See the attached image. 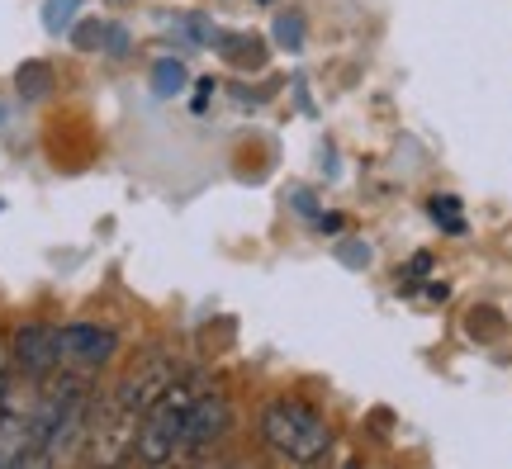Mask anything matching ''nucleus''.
<instances>
[{"instance_id": "nucleus-1", "label": "nucleus", "mask_w": 512, "mask_h": 469, "mask_svg": "<svg viewBox=\"0 0 512 469\" xmlns=\"http://www.w3.org/2000/svg\"><path fill=\"white\" fill-rule=\"evenodd\" d=\"M200 394V379L176 375L162 389V398L138 417V432H133V460L138 465H171L181 455V432H185V413Z\"/></svg>"}, {"instance_id": "nucleus-2", "label": "nucleus", "mask_w": 512, "mask_h": 469, "mask_svg": "<svg viewBox=\"0 0 512 469\" xmlns=\"http://www.w3.org/2000/svg\"><path fill=\"white\" fill-rule=\"evenodd\" d=\"M261 436H266L271 451H280L285 460H299V465L323 460L332 446L323 413H313L309 403H294V398H271L261 408Z\"/></svg>"}, {"instance_id": "nucleus-3", "label": "nucleus", "mask_w": 512, "mask_h": 469, "mask_svg": "<svg viewBox=\"0 0 512 469\" xmlns=\"http://www.w3.org/2000/svg\"><path fill=\"white\" fill-rule=\"evenodd\" d=\"M34 408H38V384L15 375L0 403V469L34 465Z\"/></svg>"}, {"instance_id": "nucleus-4", "label": "nucleus", "mask_w": 512, "mask_h": 469, "mask_svg": "<svg viewBox=\"0 0 512 469\" xmlns=\"http://www.w3.org/2000/svg\"><path fill=\"white\" fill-rule=\"evenodd\" d=\"M228 432H233V408H228V398L214 394V389H200V394H195V403H190V413H185L181 455L214 451Z\"/></svg>"}, {"instance_id": "nucleus-5", "label": "nucleus", "mask_w": 512, "mask_h": 469, "mask_svg": "<svg viewBox=\"0 0 512 469\" xmlns=\"http://www.w3.org/2000/svg\"><path fill=\"white\" fill-rule=\"evenodd\" d=\"M10 365H15V375L43 384L62 365V332L48 323H24L10 342Z\"/></svg>"}, {"instance_id": "nucleus-6", "label": "nucleus", "mask_w": 512, "mask_h": 469, "mask_svg": "<svg viewBox=\"0 0 512 469\" xmlns=\"http://www.w3.org/2000/svg\"><path fill=\"white\" fill-rule=\"evenodd\" d=\"M62 332V365H76V370H100L119 351V337L110 327H95V323H72V327H57Z\"/></svg>"}, {"instance_id": "nucleus-7", "label": "nucleus", "mask_w": 512, "mask_h": 469, "mask_svg": "<svg viewBox=\"0 0 512 469\" xmlns=\"http://www.w3.org/2000/svg\"><path fill=\"white\" fill-rule=\"evenodd\" d=\"M176 379V370H171V361H162V356H152V361H143L133 375L119 384V394H114V403L124 408V413L133 417H143L157 398H162V389Z\"/></svg>"}, {"instance_id": "nucleus-8", "label": "nucleus", "mask_w": 512, "mask_h": 469, "mask_svg": "<svg viewBox=\"0 0 512 469\" xmlns=\"http://www.w3.org/2000/svg\"><path fill=\"white\" fill-rule=\"evenodd\" d=\"M219 48L242 72H261V67H266V43L252 34H219Z\"/></svg>"}, {"instance_id": "nucleus-9", "label": "nucleus", "mask_w": 512, "mask_h": 469, "mask_svg": "<svg viewBox=\"0 0 512 469\" xmlns=\"http://www.w3.org/2000/svg\"><path fill=\"white\" fill-rule=\"evenodd\" d=\"M15 91L24 100H43V95H53V67L48 62H24L15 72Z\"/></svg>"}, {"instance_id": "nucleus-10", "label": "nucleus", "mask_w": 512, "mask_h": 469, "mask_svg": "<svg viewBox=\"0 0 512 469\" xmlns=\"http://www.w3.org/2000/svg\"><path fill=\"white\" fill-rule=\"evenodd\" d=\"M152 86H157V95H176L185 86V67L176 57H162V62L152 67Z\"/></svg>"}, {"instance_id": "nucleus-11", "label": "nucleus", "mask_w": 512, "mask_h": 469, "mask_svg": "<svg viewBox=\"0 0 512 469\" xmlns=\"http://www.w3.org/2000/svg\"><path fill=\"white\" fill-rule=\"evenodd\" d=\"M427 209H432V218H437L446 233H465V214H460V199L456 195H437Z\"/></svg>"}, {"instance_id": "nucleus-12", "label": "nucleus", "mask_w": 512, "mask_h": 469, "mask_svg": "<svg viewBox=\"0 0 512 469\" xmlns=\"http://www.w3.org/2000/svg\"><path fill=\"white\" fill-rule=\"evenodd\" d=\"M72 10H76V0H48V5H43V19H48V29H53V34H62V29L72 24Z\"/></svg>"}, {"instance_id": "nucleus-13", "label": "nucleus", "mask_w": 512, "mask_h": 469, "mask_svg": "<svg viewBox=\"0 0 512 469\" xmlns=\"http://www.w3.org/2000/svg\"><path fill=\"white\" fill-rule=\"evenodd\" d=\"M105 29H110V24H100V19H86V24H81V29H76V48H105Z\"/></svg>"}, {"instance_id": "nucleus-14", "label": "nucleus", "mask_w": 512, "mask_h": 469, "mask_svg": "<svg viewBox=\"0 0 512 469\" xmlns=\"http://www.w3.org/2000/svg\"><path fill=\"white\" fill-rule=\"evenodd\" d=\"M470 332H475V337H489V332H498V313H489V308H475V313H470Z\"/></svg>"}, {"instance_id": "nucleus-15", "label": "nucleus", "mask_w": 512, "mask_h": 469, "mask_svg": "<svg viewBox=\"0 0 512 469\" xmlns=\"http://www.w3.org/2000/svg\"><path fill=\"white\" fill-rule=\"evenodd\" d=\"M275 34H280V43H290V48H294V43H299V38H304V29H299V19H280V24H275Z\"/></svg>"}, {"instance_id": "nucleus-16", "label": "nucleus", "mask_w": 512, "mask_h": 469, "mask_svg": "<svg viewBox=\"0 0 512 469\" xmlns=\"http://www.w3.org/2000/svg\"><path fill=\"white\" fill-rule=\"evenodd\" d=\"M337 256H342L347 266H366V261H370V252L361 247V242H342V252H337Z\"/></svg>"}, {"instance_id": "nucleus-17", "label": "nucleus", "mask_w": 512, "mask_h": 469, "mask_svg": "<svg viewBox=\"0 0 512 469\" xmlns=\"http://www.w3.org/2000/svg\"><path fill=\"white\" fill-rule=\"evenodd\" d=\"M105 48H110V53H124L128 34H124V29H105Z\"/></svg>"}, {"instance_id": "nucleus-18", "label": "nucleus", "mask_w": 512, "mask_h": 469, "mask_svg": "<svg viewBox=\"0 0 512 469\" xmlns=\"http://www.w3.org/2000/svg\"><path fill=\"white\" fill-rule=\"evenodd\" d=\"M195 91H200V95H195V109H204V105H209V95H214V81H200Z\"/></svg>"}, {"instance_id": "nucleus-19", "label": "nucleus", "mask_w": 512, "mask_h": 469, "mask_svg": "<svg viewBox=\"0 0 512 469\" xmlns=\"http://www.w3.org/2000/svg\"><path fill=\"white\" fill-rule=\"evenodd\" d=\"M261 5H271V0H261Z\"/></svg>"}]
</instances>
